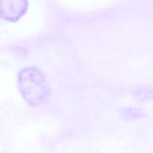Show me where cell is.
Masks as SVG:
<instances>
[{
    "instance_id": "cell-3",
    "label": "cell",
    "mask_w": 153,
    "mask_h": 153,
    "mask_svg": "<svg viewBox=\"0 0 153 153\" xmlns=\"http://www.w3.org/2000/svg\"><path fill=\"white\" fill-rule=\"evenodd\" d=\"M123 120H136L142 118L145 115V113L142 110L137 108L123 109L120 112Z\"/></svg>"
},
{
    "instance_id": "cell-1",
    "label": "cell",
    "mask_w": 153,
    "mask_h": 153,
    "mask_svg": "<svg viewBox=\"0 0 153 153\" xmlns=\"http://www.w3.org/2000/svg\"><path fill=\"white\" fill-rule=\"evenodd\" d=\"M18 83L23 98L31 106H42L49 100L50 85L44 74L38 68L27 67L21 70Z\"/></svg>"
},
{
    "instance_id": "cell-2",
    "label": "cell",
    "mask_w": 153,
    "mask_h": 153,
    "mask_svg": "<svg viewBox=\"0 0 153 153\" xmlns=\"http://www.w3.org/2000/svg\"><path fill=\"white\" fill-rule=\"evenodd\" d=\"M28 6L27 1L0 0V19L16 22L26 13Z\"/></svg>"
}]
</instances>
